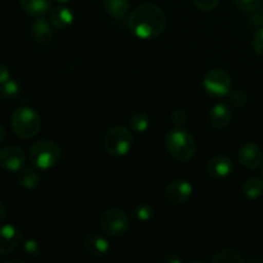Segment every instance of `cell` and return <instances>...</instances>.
I'll list each match as a JSON object with an SVG mask.
<instances>
[{
  "instance_id": "obj_31",
  "label": "cell",
  "mask_w": 263,
  "mask_h": 263,
  "mask_svg": "<svg viewBox=\"0 0 263 263\" xmlns=\"http://www.w3.org/2000/svg\"><path fill=\"white\" fill-rule=\"evenodd\" d=\"M249 23H251L253 27H263V13L258 12H252L251 17H249Z\"/></svg>"
},
{
  "instance_id": "obj_15",
  "label": "cell",
  "mask_w": 263,
  "mask_h": 263,
  "mask_svg": "<svg viewBox=\"0 0 263 263\" xmlns=\"http://www.w3.org/2000/svg\"><path fill=\"white\" fill-rule=\"evenodd\" d=\"M233 120V110L225 103H217L210 112V122L215 128H225L230 125Z\"/></svg>"
},
{
  "instance_id": "obj_10",
  "label": "cell",
  "mask_w": 263,
  "mask_h": 263,
  "mask_svg": "<svg viewBox=\"0 0 263 263\" xmlns=\"http://www.w3.org/2000/svg\"><path fill=\"white\" fill-rule=\"evenodd\" d=\"M22 244V233L13 225L0 228V256H8Z\"/></svg>"
},
{
  "instance_id": "obj_30",
  "label": "cell",
  "mask_w": 263,
  "mask_h": 263,
  "mask_svg": "<svg viewBox=\"0 0 263 263\" xmlns=\"http://www.w3.org/2000/svg\"><path fill=\"white\" fill-rule=\"evenodd\" d=\"M252 44H253L254 51H256L258 55L263 57V27H261L258 31H257Z\"/></svg>"
},
{
  "instance_id": "obj_38",
  "label": "cell",
  "mask_w": 263,
  "mask_h": 263,
  "mask_svg": "<svg viewBox=\"0 0 263 263\" xmlns=\"http://www.w3.org/2000/svg\"><path fill=\"white\" fill-rule=\"evenodd\" d=\"M55 2L61 3V4H66V3H68V2H69V0H55Z\"/></svg>"
},
{
  "instance_id": "obj_7",
  "label": "cell",
  "mask_w": 263,
  "mask_h": 263,
  "mask_svg": "<svg viewBox=\"0 0 263 263\" xmlns=\"http://www.w3.org/2000/svg\"><path fill=\"white\" fill-rule=\"evenodd\" d=\"M231 77L221 68H213L205 73L203 87L205 92L213 98H223L231 91Z\"/></svg>"
},
{
  "instance_id": "obj_36",
  "label": "cell",
  "mask_w": 263,
  "mask_h": 263,
  "mask_svg": "<svg viewBox=\"0 0 263 263\" xmlns=\"http://www.w3.org/2000/svg\"><path fill=\"white\" fill-rule=\"evenodd\" d=\"M249 262H263V258H251Z\"/></svg>"
},
{
  "instance_id": "obj_4",
  "label": "cell",
  "mask_w": 263,
  "mask_h": 263,
  "mask_svg": "<svg viewBox=\"0 0 263 263\" xmlns=\"http://www.w3.org/2000/svg\"><path fill=\"white\" fill-rule=\"evenodd\" d=\"M28 158H30L31 164L40 171H45V170L53 168L55 164L59 163L62 158V151L51 140H40L36 141L30 149L28 153Z\"/></svg>"
},
{
  "instance_id": "obj_18",
  "label": "cell",
  "mask_w": 263,
  "mask_h": 263,
  "mask_svg": "<svg viewBox=\"0 0 263 263\" xmlns=\"http://www.w3.org/2000/svg\"><path fill=\"white\" fill-rule=\"evenodd\" d=\"M21 7L26 14L31 17H41L50 12L53 0H20Z\"/></svg>"
},
{
  "instance_id": "obj_16",
  "label": "cell",
  "mask_w": 263,
  "mask_h": 263,
  "mask_svg": "<svg viewBox=\"0 0 263 263\" xmlns=\"http://www.w3.org/2000/svg\"><path fill=\"white\" fill-rule=\"evenodd\" d=\"M40 170L36 168V167H23L20 172H18L17 176V184L18 186H21L22 189H36L39 185L41 184V180H43V176H41Z\"/></svg>"
},
{
  "instance_id": "obj_8",
  "label": "cell",
  "mask_w": 263,
  "mask_h": 263,
  "mask_svg": "<svg viewBox=\"0 0 263 263\" xmlns=\"http://www.w3.org/2000/svg\"><path fill=\"white\" fill-rule=\"evenodd\" d=\"M26 154L21 146L8 144L0 149V168L7 172H20L25 167Z\"/></svg>"
},
{
  "instance_id": "obj_6",
  "label": "cell",
  "mask_w": 263,
  "mask_h": 263,
  "mask_svg": "<svg viewBox=\"0 0 263 263\" xmlns=\"http://www.w3.org/2000/svg\"><path fill=\"white\" fill-rule=\"evenodd\" d=\"M103 144H104L105 151L112 156H126L133 148V133L123 126H113L105 133Z\"/></svg>"
},
{
  "instance_id": "obj_27",
  "label": "cell",
  "mask_w": 263,
  "mask_h": 263,
  "mask_svg": "<svg viewBox=\"0 0 263 263\" xmlns=\"http://www.w3.org/2000/svg\"><path fill=\"white\" fill-rule=\"evenodd\" d=\"M229 98H230V103L233 107L235 108H243L244 105L248 102V97H247L246 92L243 90H234V91H230L229 94Z\"/></svg>"
},
{
  "instance_id": "obj_19",
  "label": "cell",
  "mask_w": 263,
  "mask_h": 263,
  "mask_svg": "<svg viewBox=\"0 0 263 263\" xmlns=\"http://www.w3.org/2000/svg\"><path fill=\"white\" fill-rule=\"evenodd\" d=\"M105 12L113 18H125L128 15L131 8L130 0H103Z\"/></svg>"
},
{
  "instance_id": "obj_17",
  "label": "cell",
  "mask_w": 263,
  "mask_h": 263,
  "mask_svg": "<svg viewBox=\"0 0 263 263\" xmlns=\"http://www.w3.org/2000/svg\"><path fill=\"white\" fill-rule=\"evenodd\" d=\"M49 20H50L53 27L64 30V28H68L73 23L74 15L69 8L55 7L50 10V18Z\"/></svg>"
},
{
  "instance_id": "obj_11",
  "label": "cell",
  "mask_w": 263,
  "mask_h": 263,
  "mask_svg": "<svg viewBox=\"0 0 263 263\" xmlns=\"http://www.w3.org/2000/svg\"><path fill=\"white\" fill-rule=\"evenodd\" d=\"M238 159L243 167L248 170H256L263 163V151L254 143H247L239 149Z\"/></svg>"
},
{
  "instance_id": "obj_37",
  "label": "cell",
  "mask_w": 263,
  "mask_h": 263,
  "mask_svg": "<svg viewBox=\"0 0 263 263\" xmlns=\"http://www.w3.org/2000/svg\"><path fill=\"white\" fill-rule=\"evenodd\" d=\"M12 262H18V263H23V261H21V259H9V261H7V263H12Z\"/></svg>"
},
{
  "instance_id": "obj_20",
  "label": "cell",
  "mask_w": 263,
  "mask_h": 263,
  "mask_svg": "<svg viewBox=\"0 0 263 263\" xmlns=\"http://www.w3.org/2000/svg\"><path fill=\"white\" fill-rule=\"evenodd\" d=\"M247 259L244 258L240 252L233 248H223L216 252L211 258L212 263H243Z\"/></svg>"
},
{
  "instance_id": "obj_14",
  "label": "cell",
  "mask_w": 263,
  "mask_h": 263,
  "mask_svg": "<svg viewBox=\"0 0 263 263\" xmlns=\"http://www.w3.org/2000/svg\"><path fill=\"white\" fill-rule=\"evenodd\" d=\"M51 23L49 22L46 18L36 17L35 22L32 23V27H31V33H32V37L39 45H48L53 41L54 32L53 28H51Z\"/></svg>"
},
{
  "instance_id": "obj_25",
  "label": "cell",
  "mask_w": 263,
  "mask_h": 263,
  "mask_svg": "<svg viewBox=\"0 0 263 263\" xmlns=\"http://www.w3.org/2000/svg\"><path fill=\"white\" fill-rule=\"evenodd\" d=\"M22 249L25 256L30 257V258H36V257H39L41 254L40 243L33 240V239H28V240H26L25 243H23Z\"/></svg>"
},
{
  "instance_id": "obj_2",
  "label": "cell",
  "mask_w": 263,
  "mask_h": 263,
  "mask_svg": "<svg viewBox=\"0 0 263 263\" xmlns=\"http://www.w3.org/2000/svg\"><path fill=\"white\" fill-rule=\"evenodd\" d=\"M164 145L170 156L179 162H189L197 153L194 136L187 130L177 126L167 134Z\"/></svg>"
},
{
  "instance_id": "obj_13",
  "label": "cell",
  "mask_w": 263,
  "mask_h": 263,
  "mask_svg": "<svg viewBox=\"0 0 263 263\" xmlns=\"http://www.w3.org/2000/svg\"><path fill=\"white\" fill-rule=\"evenodd\" d=\"M84 249L89 256L95 257V258H102L110 252V244L100 234L91 233L85 238Z\"/></svg>"
},
{
  "instance_id": "obj_22",
  "label": "cell",
  "mask_w": 263,
  "mask_h": 263,
  "mask_svg": "<svg viewBox=\"0 0 263 263\" xmlns=\"http://www.w3.org/2000/svg\"><path fill=\"white\" fill-rule=\"evenodd\" d=\"M151 127V118L144 112H135L130 117V128L135 133L143 134Z\"/></svg>"
},
{
  "instance_id": "obj_5",
  "label": "cell",
  "mask_w": 263,
  "mask_h": 263,
  "mask_svg": "<svg viewBox=\"0 0 263 263\" xmlns=\"http://www.w3.org/2000/svg\"><path fill=\"white\" fill-rule=\"evenodd\" d=\"M100 229L110 238H122L130 231L131 220L125 211L109 208L100 216Z\"/></svg>"
},
{
  "instance_id": "obj_33",
  "label": "cell",
  "mask_w": 263,
  "mask_h": 263,
  "mask_svg": "<svg viewBox=\"0 0 263 263\" xmlns=\"http://www.w3.org/2000/svg\"><path fill=\"white\" fill-rule=\"evenodd\" d=\"M10 80V71L5 64H0V85H4L5 82Z\"/></svg>"
},
{
  "instance_id": "obj_29",
  "label": "cell",
  "mask_w": 263,
  "mask_h": 263,
  "mask_svg": "<svg viewBox=\"0 0 263 263\" xmlns=\"http://www.w3.org/2000/svg\"><path fill=\"white\" fill-rule=\"evenodd\" d=\"M220 2L221 0H193V3H194L198 9L205 10V12L215 9L220 4Z\"/></svg>"
},
{
  "instance_id": "obj_39",
  "label": "cell",
  "mask_w": 263,
  "mask_h": 263,
  "mask_svg": "<svg viewBox=\"0 0 263 263\" xmlns=\"http://www.w3.org/2000/svg\"><path fill=\"white\" fill-rule=\"evenodd\" d=\"M0 95H2V91H0Z\"/></svg>"
},
{
  "instance_id": "obj_21",
  "label": "cell",
  "mask_w": 263,
  "mask_h": 263,
  "mask_svg": "<svg viewBox=\"0 0 263 263\" xmlns=\"http://www.w3.org/2000/svg\"><path fill=\"white\" fill-rule=\"evenodd\" d=\"M241 193L247 199H258L263 194V180L258 177H251L241 186Z\"/></svg>"
},
{
  "instance_id": "obj_35",
  "label": "cell",
  "mask_w": 263,
  "mask_h": 263,
  "mask_svg": "<svg viewBox=\"0 0 263 263\" xmlns=\"http://www.w3.org/2000/svg\"><path fill=\"white\" fill-rule=\"evenodd\" d=\"M5 135H7V131H5L4 126H3V125H0V144H2L3 141H4V139H5Z\"/></svg>"
},
{
  "instance_id": "obj_1",
  "label": "cell",
  "mask_w": 263,
  "mask_h": 263,
  "mask_svg": "<svg viewBox=\"0 0 263 263\" xmlns=\"http://www.w3.org/2000/svg\"><path fill=\"white\" fill-rule=\"evenodd\" d=\"M166 23L164 10L153 3L138 5L127 18V26L131 32L143 40L158 37L166 28Z\"/></svg>"
},
{
  "instance_id": "obj_28",
  "label": "cell",
  "mask_w": 263,
  "mask_h": 263,
  "mask_svg": "<svg viewBox=\"0 0 263 263\" xmlns=\"http://www.w3.org/2000/svg\"><path fill=\"white\" fill-rule=\"evenodd\" d=\"M171 120L175 126H177V127H182L187 121V113L185 112L184 109L174 110L171 115Z\"/></svg>"
},
{
  "instance_id": "obj_26",
  "label": "cell",
  "mask_w": 263,
  "mask_h": 263,
  "mask_svg": "<svg viewBox=\"0 0 263 263\" xmlns=\"http://www.w3.org/2000/svg\"><path fill=\"white\" fill-rule=\"evenodd\" d=\"M234 4L243 12H256L262 7V0H234Z\"/></svg>"
},
{
  "instance_id": "obj_3",
  "label": "cell",
  "mask_w": 263,
  "mask_h": 263,
  "mask_svg": "<svg viewBox=\"0 0 263 263\" xmlns=\"http://www.w3.org/2000/svg\"><path fill=\"white\" fill-rule=\"evenodd\" d=\"M12 130L18 138L32 139L41 128V118L39 113L31 107H20L12 113L10 117Z\"/></svg>"
},
{
  "instance_id": "obj_12",
  "label": "cell",
  "mask_w": 263,
  "mask_h": 263,
  "mask_svg": "<svg viewBox=\"0 0 263 263\" xmlns=\"http://www.w3.org/2000/svg\"><path fill=\"white\" fill-rule=\"evenodd\" d=\"M234 171V162L226 156H216L208 161L207 172L212 179L223 180Z\"/></svg>"
},
{
  "instance_id": "obj_40",
  "label": "cell",
  "mask_w": 263,
  "mask_h": 263,
  "mask_svg": "<svg viewBox=\"0 0 263 263\" xmlns=\"http://www.w3.org/2000/svg\"><path fill=\"white\" fill-rule=\"evenodd\" d=\"M262 172H263V170H262Z\"/></svg>"
},
{
  "instance_id": "obj_9",
  "label": "cell",
  "mask_w": 263,
  "mask_h": 263,
  "mask_svg": "<svg viewBox=\"0 0 263 263\" xmlns=\"http://www.w3.org/2000/svg\"><path fill=\"white\" fill-rule=\"evenodd\" d=\"M194 187L187 180H172L164 190V199L172 205H182L192 198Z\"/></svg>"
},
{
  "instance_id": "obj_34",
  "label": "cell",
  "mask_w": 263,
  "mask_h": 263,
  "mask_svg": "<svg viewBox=\"0 0 263 263\" xmlns=\"http://www.w3.org/2000/svg\"><path fill=\"white\" fill-rule=\"evenodd\" d=\"M5 217H7V208H5V205L0 202V223L4 222Z\"/></svg>"
},
{
  "instance_id": "obj_24",
  "label": "cell",
  "mask_w": 263,
  "mask_h": 263,
  "mask_svg": "<svg viewBox=\"0 0 263 263\" xmlns=\"http://www.w3.org/2000/svg\"><path fill=\"white\" fill-rule=\"evenodd\" d=\"M0 91H2V95L5 98V99L12 100L18 97V94H20L21 91V86L15 80L10 79L9 81H7L4 85H3Z\"/></svg>"
},
{
  "instance_id": "obj_23",
  "label": "cell",
  "mask_w": 263,
  "mask_h": 263,
  "mask_svg": "<svg viewBox=\"0 0 263 263\" xmlns=\"http://www.w3.org/2000/svg\"><path fill=\"white\" fill-rule=\"evenodd\" d=\"M134 215H135V218L138 221L146 222L154 216V207L149 203H140L134 210Z\"/></svg>"
},
{
  "instance_id": "obj_32",
  "label": "cell",
  "mask_w": 263,
  "mask_h": 263,
  "mask_svg": "<svg viewBox=\"0 0 263 263\" xmlns=\"http://www.w3.org/2000/svg\"><path fill=\"white\" fill-rule=\"evenodd\" d=\"M161 262L163 263H181L182 258L179 256V253H167L161 258Z\"/></svg>"
}]
</instances>
